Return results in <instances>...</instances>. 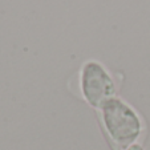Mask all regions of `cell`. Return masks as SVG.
<instances>
[{
  "label": "cell",
  "mask_w": 150,
  "mask_h": 150,
  "mask_svg": "<svg viewBox=\"0 0 150 150\" xmlns=\"http://www.w3.org/2000/svg\"><path fill=\"white\" fill-rule=\"evenodd\" d=\"M100 110L106 133L112 141L122 149L136 144L142 132V122L130 105L120 97H114Z\"/></svg>",
  "instance_id": "1"
},
{
  "label": "cell",
  "mask_w": 150,
  "mask_h": 150,
  "mask_svg": "<svg viewBox=\"0 0 150 150\" xmlns=\"http://www.w3.org/2000/svg\"><path fill=\"white\" fill-rule=\"evenodd\" d=\"M80 86L85 101L94 109H101L108 101L117 97L113 77L101 62L91 60L82 65Z\"/></svg>",
  "instance_id": "2"
},
{
  "label": "cell",
  "mask_w": 150,
  "mask_h": 150,
  "mask_svg": "<svg viewBox=\"0 0 150 150\" xmlns=\"http://www.w3.org/2000/svg\"><path fill=\"white\" fill-rule=\"evenodd\" d=\"M125 150H145V149L139 144H133L132 146H129L127 149H125Z\"/></svg>",
  "instance_id": "3"
}]
</instances>
